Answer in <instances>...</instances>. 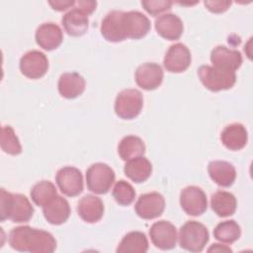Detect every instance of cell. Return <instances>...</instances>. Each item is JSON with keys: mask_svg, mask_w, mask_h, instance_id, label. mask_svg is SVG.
<instances>
[{"mask_svg": "<svg viewBox=\"0 0 253 253\" xmlns=\"http://www.w3.org/2000/svg\"><path fill=\"white\" fill-rule=\"evenodd\" d=\"M241 228L239 224L233 220H224L219 222L213 229V236L216 240L223 243H233L239 239Z\"/></svg>", "mask_w": 253, "mask_h": 253, "instance_id": "f546056e", "label": "cell"}, {"mask_svg": "<svg viewBox=\"0 0 253 253\" xmlns=\"http://www.w3.org/2000/svg\"><path fill=\"white\" fill-rule=\"evenodd\" d=\"M1 148L10 155H18L22 152L19 138L10 126H4L1 129Z\"/></svg>", "mask_w": 253, "mask_h": 253, "instance_id": "4dcf8cb0", "label": "cell"}, {"mask_svg": "<svg viewBox=\"0 0 253 253\" xmlns=\"http://www.w3.org/2000/svg\"><path fill=\"white\" fill-rule=\"evenodd\" d=\"M192 61L190 49L181 42L169 46L163 58L165 69L172 73H181L188 69Z\"/></svg>", "mask_w": 253, "mask_h": 253, "instance_id": "8fae6325", "label": "cell"}, {"mask_svg": "<svg viewBox=\"0 0 253 253\" xmlns=\"http://www.w3.org/2000/svg\"><path fill=\"white\" fill-rule=\"evenodd\" d=\"M148 250V240L141 231H130L121 240L117 252L120 253H145Z\"/></svg>", "mask_w": 253, "mask_h": 253, "instance_id": "4316f807", "label": "cell"}, {"mask_svg": "<svg viewBox=\"0 0 253 253\" xmlns=\"http://www.w3.org/2000/svg\"><path fill=\"white\" fill-rule=\"evenodd\" d=\"M61 24L69 36L79 37L84 35L88 30V15L74 6L62 16Z\"/></svg>", "mask_w": 253, "mask_h": 253, "instance_id": "ffe728a7", "label": "cell"}, {"mask_svg": "<svg viewBox=\"0 0 253 253\" xmlns=\"http://www.w3.org/2000/svg\"><path fill=\"white\" fill-rule=\"evenodd\" d=\"M101 34L108 42H120L126 40L124 26V11L109 12L101 23Z\"/></svg>", "mask_w": 253, "mask_h": 253, "instance_id": "5bb4252c", "label": "cell"}, {"mask_svg": "<svg viewBox=\"0 0 253 253\" xmlns=\"http://www.w3.org/2000/svg\"><path fill=\"white\" fill-rule=\"evenodd\" d=\"M178 238L181 248L190 252H201L209 242L210 234L203 223L189 220L181 226Z\"/></svg>", "mask_w": 253, "mask_h": 253, "instance_id": "3957f363", "label": "cell"}, {"mask_svg": "<svg viewBox=\"0 0 253 253\" xmlns=\"http://www.w3.org/2000/svg\"><path fill=\"white\" fill-rule=\"evenodd\" d=\"M85 79L77 72H66L60 75L57 83L59 94L66 99H74L85 90Z\"/></svg>", "mask_w": 253, "mask_h": 253, "instance_id": "603a6c76", "label": "cell"}, {"mask_svg": "<svg viewBox=\"0 0 253 253\" xmlns=\"http://www.w3.org/2000/svg\"><path fill=\"white\" fill-rule=\"evenodd\" d=\"M77 212L84 221L88 223L97 222L104 214L103 201L94 195H86L78 202Z\"/></svg>", "mask_w": 253, "mask_h": 253, "instance_id": "d6986e66", "label": "cell"}, {"mask_svg": "<svg viewBox=\"0 0 253 253\" xmlns=\"http://www.w3.org/2000/svg\"><path fill=\"white\" fill-rule=\"evenodd\" d=\"M220 139L222 144L229 150L242 149L248 140V133L245 126L241 124L234 123L226 126L221 133Z\"/></svg>", "mask_w": 253, "mask_h": 253, "instance_id": "cb8c5ba5", "label": "cell"}, {"mask_svg": "<svg viewBox=\"0 0 253 253\" xmlns=\"http://www.w3.org/2000/svg\"><path fill=\"white\" fill-rule=\"evenodd\" d=\"M32 201L39 207H43L47 205L57 196V191L55 186L49 181H40L35 184L31 190Z\"/></svg>", "mask_w": 253, "mask_h": 253, "instance_id": "f1b7e54d", "label": "cell"}, {"mask_svg": "<svg viewBox=\"0 0 253 253\" xmlns=\"http://www.w3.org/2000/svg\"><path fill=\"white\" fill-rule=\"evenodd\" d=\"M209 252H232V250L227 247L226 245H222V244H218V243H214L212 244L209 249Z\"/></svg>", "mask_w": 253, "mask_h": 253, "instance_id": "8d00e7d4", "label": "cell"}, {"mask_svg": "<svg viewBox=\"0 0 253 253\" xmlns=\"http://www.w3.org/2000/svg\"><path fill=\"white\" fill-rule=\"evenodd\" d=\"M154 27L157 34L168 41H176L180 39L184 30L182 20L172 13L163 14L156 18Z\"/></svg>", "mask_w": 253, "mask_h": 253, "instance_id": "ac0fdd59", "label": "cell"}, {"mask_svg": "<svg viewBox=\"0 0 253 253\" xmlns=\"http://www.w3.org/2000/svg\"><path fill=\"white\" fill-rule=\"evenodd\" d=\"M144 152V142L136 135H126L123 137L118 146V153L125 161H128L138 156H143Z\"/></svg>", "mask_w": 253, "mask_h": 253, "instance_id": "83f0119b", "label": "cell"}, {"mask_svg": "<svg viewBox=\"0 0 253 253\" xmlns=\"http://www.w3.org/2000/svg\"><path fill=\"white\" fill-rule=\"evenodd\" d=\"M115 177L114 170L108 164L94 163L86 171L87 188L98 195L106 194L115 182Z\"/></svg>", "mask_w": 253, "mask_h": 253, "instance_id": "5b68a950", "label": "cell"}, {"mask_svg": "<svg viewBox=\"0 0 253 253\" xmlns=\"http://www.w3.org/2000/svg\"><path fill=\"white\" fill-rule=\"evenodd\" d=\"M211 61L214 67L235 72L242 64V55L236 49L217 45L211 52Z\"/></svg>", "mask_w": 253, "mask_h": 253, "instance_id": "2e32d148", "label": "cell"}, {"mask_svg": "<svg viewBox=\"0 0 253 253\" xmlns=\"http://www.w3.org/2000/svg\"><path fill=\"white\" fill-rule=\"evenodd\" d=\"M70 211V206L67 200L58 195L47 205L42 207L44 218L53 225L64 223L69 218Z\"/></svg>", "mask_w": 253, "mask_h": 253, "instance_id": "44dd1931", "label": "cell"}, {"mask_svg": "<svg viewBox=\"0 0 253 253\" xmlns=\"http://www.w3.org/2000/svg\"><path fill=\"white\" fill-rule=\"evenodd\" d=\"M48 69V59L40 50H30L20 59V70L23 75L30 79L42 77Z\"/></svg>", "mask_w": 253, "mask_h": 253, "instance_id": "7c38bea8", "label": "cell"}, {"mask_svg": "<svg viewBox=\"0 0 253 253\" xmlns=\"http://www.w3.org/2000/svg\"><path fill=\"white\" fill-rule=\"evenodd\" d=\"M76 8L80 9L81 11L85 12L87 15H90L94 12V10L96 9L97 6V2L96 1H87V0H79L75 2L74 5Z\"/></svg>", "mask_w": 253, "mask_h": 253, "instance_id": "e575fe53", "label": "cell"}, {"mask_svg": "<svg viewBox=\"0 0 253 253\" xmlns=\"http://www.w3.org/2000/svg\"><path fill=\"white\" fill-rule=\"evenodd\" d=\"M35 212L29 199L22 194H13L5 189L0 190V220L10 219L13 222H28Z\"/></svg>", "mask_w": 253, "mask_h": 253, "instance_id": "7a4b0ae2", "label": "cell"}, {"mask_svg": "<svg viewBox=\"0 0 253 253\" xmlns=\"http://www.w3.org/2000/svg\"><path fill=\"white\" fill-rule=\"evenodd\" d=\"M208 172L211 179L221 187H230L236 178L234 166L224 160H213L208 165Z\"/></svg>", "mask_w": 253, "mask_h": 253, "instance_id": "7402d4cb", "label": "cell"}, {"mask_svg": "<svg viewBox=\"0 0 253 253\" xmlns=\"http://www.w3.org/2000/svg\"><path fill=\"white\" fill-rule=\"evenodd\" d=\"M48 4L52 7L53 10L55 11H65L71 7H74L75 5V1H63V0H59V1H49Z\"/></svg>", "mask_w": 253, "mask_h": 253, "instance_id": "d590c367", "label": "cell"}, {"mask_svg": "<svg viewBox=\"0 0 253 253\" xmlns=\"http://www.w3.org/2000/svg\"><path fill=\"white\" fill-rule=\"evenodd\" d=\"M37 43L45 50H52L57 48L62 41L63 34L60 27L54 23H43L38 27L36 31Z\"/></svg>", "mask_w": 253, "mask_h": 253, "instance_id": "e0dca14e", "label": "cell"}, {"mask_svg": "<svg viewBox=\"0 0 253 253\" xmlns=\"http://www.w3.org/2000/svg\"><path fill=\"white\" fill-rule=\"evenodd\" d=\"M112 194L115 201L121 206L130 205L135 198L133 187L125 180H120L115 184Z\"/></svg>", "mask_w": 253, "mask_h": 253, "instance_id": "1f68e13d", "label": "cell"}, {"mask_svg": "<svg viewBox=\"0 0 253 253\" xmlns=\"http://www.w3.org/2000/svg\"><path fill=\"white\" fill-rule=\"evenodd\" d=\"M180 205L187 214L199 216L207 211V196L201 188L197 186H188L180 193Z\"/></svg>", "mask_w": 253, "mask_h": 253, "instance_id": "52a82bcc", "label": "cell"}, {"mask_svg": "<svg viewBox=\"0 0 253 253\" xmlns=\"http://www.w3.org/2000/svg\"><path fill=\"white\" fill-rule=\"evenodd\" d=\"M125 175L134 183L146 181L152 173V164L144 156H138L128 160L124 167Z\"/></svg>", "mask_w": 253, "mask_h": 253, "instance_id": "d4e9b609", "label": "cell"}, {"mask_svg": "<svg viewBox=\"0 0 253 253\" xmlns=\"http://www.w3.org/2000/svg\"><path fill=\"white\" fill-rule=\"evenodd\" d=\"M55 181L61 193L67 197H76L83 191V176L76 167L60 168L56 172Z\"/></svg>", "mask_w": 253, "mask_h": 253, "instance_id": "ba28073f", "label": "cell"}, {"mask_svg": "<svg viewBox=\"0 0 253 253\" xmlns=\"http://www.w3.org/2000/svg\"><path fill=\"white\" fill-rule=\"evenodd\" d=\"M143 9L152 16H157L171 9L172 1L169 0H143L141 1Z\"/></svg>", "mask_w": 253, "mask_h": 253, "instance_id": "d6a6232c", "label": "cell"}, {"mask_svg": "<svg viewBox=\"0 0 253 253\" xmlns=\"http://www.w3.org/2000/svg\"><path fill=\"white\" fill-rule=\"evenodd\" d=\"M149 235L153 245L161 250H170L176 247L177 229L167 220L154 222L149 229Z\"/></svg>", "mask_w": 253, "mask_h": 253, "instance_id": "30bf717a", "label": "cell"}, {"mask_svg": "<svg viewBox=\"0 0 253 253\" xmlns=\"http://www.w3.org/2000/svg\"><path fill=\"white\" fill-rule=\"evenodd\" d=\"M198 75L202 84L212 92L228 90L232 88L236 82L235 72L211 65L200 66Z\"/></svg>", "mask_w": 253, "mask_h": 253, "instance_id": "277c9868", "label": "cell"}, {"mask_svg": "<svg viewBox=\"0 0 253 253\" xmlns=\"http://www.w3.org/2000/svg\"><path fill=\"white\" fill-rule=\"evenodd\" d=\"M124 26L126 39L138 40L150 30L149 19L139 11L124 12Z\"/></svg>", "mask_w": 253, "mask_h": 253, "instance_id": "9a60e30c", "label": "cell"}, {"mask_svg": "<svg viewBox=\"0 0 253 253\" xmlns=\"http://www.w3.org/2000/svg\"><path fill=\"white\" fill-rule=\"evenodd\" d=\"M143 107V96L136 89H125L121 91L115 101V113L124 120L136 118Z\"/></svg>", "mask_w": 253, "mask_h": 253, "instance_id": "8992f818", "label": "cell"}, {"mask_svg": "<svg viewBox=\"0 0 253 253\" xmlns=\"http://www.w3.org/2000/svg\"><path fill=\"white\" fill-rule=\"evenodd\" d=\"M164 209V197L157 192L140 195L134 205L135 213L143 219H153L160 216Z\"/></svg>", "mask_w": 253, "mask_h": 253, "instance_id": "9c48e42d", "label": "cell"}, {"mask_svg": "<svg viewBox=\"0 0 253 253\" xmlns=\"http://www.w3.org/2000/svg\"><path fill=\"white\" fill-rule=\"evenodd\" d=\"M211 210L220 217L232 215L237 207V201L233 194L226 191H217L211 198Z\"/></svg>", "mask_w": 253, "mask_h": 253, "instance_id": "484cf974", "label": "cell"}, {"mask_svg": "<svg viewBox=\"0 0 253 253\" xmlns=\"http://www.w3.org/2000/svg\"><path fill=\"white\" fill-rule=\"evenodd\" d=\"M8 241L13 249L21 252L51 253L56 249V240L51 233L29 225L12 228Z\"/></svg>", "mask_w": 253, "mask_h": 253, "instance_id": "6da1fadb", "label": "cell"}, {"mask_svg": "<svg viewBox=\"0 0 253 253\" xmlns=\"http://www.w3.org/2000/svg\"><path fill=\"white\" fill-rule=\"evenodd\" d=\"M206 8L212 13H223L225 12L231 5V1L227 0H213V1H205L204 2Z\"/></svg>", "mask_w": 253, "mask_h": 253, "instance_id": "836d02e7", "label": "cell"}, {"mask_svg": "<svg viewBox=\"0 0 253 253\" xmlns=\"http://www.w3.org/2000/svg\"><path fill=\"white\" fill-rule=\"evenodd\" d=\"M162 67L155 62H145L140 64L134 73V79L141 89L151 91L158 88L163 81Z\"/></svg>", "mask_w": 253, "mask_h": 253, "instance_id": "4fadbf2b", "label": "cell"}]
</instances>
